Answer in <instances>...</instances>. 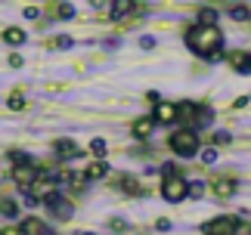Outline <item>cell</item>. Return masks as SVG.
Segmentation results:
<instances>
[{"mask_svg":"<svg viewBox=\"0 0 251 235\" xmlns=\"http://www.w3.org/2000/svg\"><path fill=\"white\" fill-rule=\"evenodd\" d=\"M186 44L192 53L205 56L208 62H217L220 56H224V34H220L217 25H192L186 31Z\"/></svg>","mask_w":251,"mask_h":235,"instance_id":"cell-1","label":"cell"},{"mask_svg":"<svg viewBox=\"0 0 251 235\" xmlns=\"http://www.w3.org/2000/svg\"><path fill=\"white\" fill-rule=\"evenodd\" d=\"M171 149L177 152L180 158H192V155H199V133L189 130V127L171 133Z\"/></svg>","mask_w":251,"mask_h":235,"instance_id":"cell-2","label":"cell"},{"mask_svg":"<svg viewBox=\"0 0 251 235\" xmlns=\"http://www.w3.org/2000/svg\"><path fill=\"white\" fill-rule=\"evenodd\" d=\"M161 195H165V201L177 204V201H183V198L189 195V183L183 180L180 173H174V176H165V183H161Z\"/></svg>","mask_w":251,"mask_h":235,"instance_id":"cell-3","label":"cell"},{"mask_svg":"<svg viewBox=\"0 0 251 235\" xmlns=\"http://www.w3.org/2000/svg\"><path fill=\"white\" fill-rule=\"evenodd\" d=\"M37 173H41V167H34V161L31 164H16L13 167V180L19 189H25V192H31V186L37 180Z\"/></svg>","mask_w":251,"mask_h":235,"instance_id":"cell-4","label":"cell"},{"mask_svg":"<svg viewBox=\"0 0 251 235\" xmlns=\"http://www.w3.org/2000/svg\"><path fill=\"white\" fill-rule=\"evenodd\" d=\"M44 204L50 208L59 220H72V213H75V208H72V201H65L62 198V192H53V195H47L44 198Z\"/></svg>","mask_w":251,"mask_h":235,"instance_id":"cell-5","label":"cell"},{"mask_svg":"<svg viewBox=\"0 0 251 235\" xmlns=\"http://www.w3.org/2000/svg\"><path fill=\"white\" fill-rule=\"evenodd\" d=\"M236 229H239L236 217H217V220H211L201 232L205 235H236Z\"/></svg>","mask_w":251,"mask_h":235,"instance_id":"cell-6","label":"cell"},{"mask_svg":"<svg viewBox=\"0 0 251 235\" xmlns=\"http://www.w3.org/2000/svg\"><path fill=\"white\" fill-rule=\"evenodd\" d=\"M53 152H56V158H59V161H72V158H78V155H81V145L72 142V140H56L53 142Z\"/></svg>","mask_w":251,"mask_h":235,"instance_id":"cell-7","label":"cell"},{"mask_svg":"<svg viewBox=\"0 0 251 235\" xmlns=\"http://www.w3.org/2000/svg\"><path fill=\"white\" fill-rule=\"evenodd\" d=\"M19 232L22 235H53V229L47 226V223H41L37 217H25L22 226H19Z\"/></svg>","mask_w":251,"mask_h":235,"instance_id":"cell-8","label":"cell"},{"mask_svg":"<svg viewBox=\"0 0 251 235\" xmlns=\"http://www.w3.org/2000/svg\"><path fill=\"white\" fill-rule=\"evenodd\" d=\"M229 68H236L239 74H248L251 71V53H242V50L229 53Z\"/></svg>","mask_w":251,"mask_h":235,"instance_id":"cell-9","label":"cell"},{"mask_svg":"<svg viewBox=\"0 0 251 235\" xmlns=\"http://www.w3.org/2000/svg\"><path fill=\"white\" fill-rule=\"evenodd\" d=\"M152 127H155V118H137V121L130 124V133L137 136V140H146L152 133Z\"/></svg>","mask_w":251,"mask_h":235,"instance_id":"cell-10","label":"cell"},{"mask_svg":"<svg viewBox=\"0 0 251 235\" xmlns=\"http://www.w3.org/2000/svg\"><path fill=\"white\" fill-rule=\"evenodd\" d=\"M155 121H161V124H171V121H177V105H171V102H158L155 105Z\"/></svg>","mask_w":251,"mask_h":235,"instance_id":"cell-11","label":"cell"},{"mask_svg":"<svg viewBox=\"0 0 251 235\" xmlns=\"http://www.w3.org/2000/svg\"><path fill=\"white\" fill-rule=\"evenodd\" d=\"M105 173H109V164H105V161H93L90 167H84V180L96 183V180H105Z\"/></svg>","mask_w":251,"mask_h":235,"instance_id":"cell-12","label":"cell"},{"mask_svg":"<svg viewBox=\"0 0 251 235\" xmlns=\"http://www.w3.org/2000/svg\"><path fill=\"white\" fill-rule=\"evenodd\" d=\"M211 192H217L220 198H229V195L236 192V183H233V180H226V176H220V180L211 183Z\"/></svg>","mask_w":251,"mask_h":235,"instance_id":"cell-13","label":"cell"},{"mask_svg":"<svg viewBox=\"0 0 251 235\" xmlns=\"http://www.w3.org/2000/svg\"><path fill=\"white\" fill-rule=\"evenodd\" d=\"M177 115H183V121H192V124H196V121H199V105L180 102V105H177Z\"/></svg>","mask_w":251,"mask_h":235,"instance_id":"cell-14","label":"cell"},{"mask_svg":"<svg viewBox=\"0 0 251 235\" xmlns=\"http://www.w3.org/2000/svg\"><path fill=\"white\" fill-rule=\"evenodd\" d=\"M3 41L9 47H19V44H25V31H22V28H6V31H3Z\"/></svg>","mask_w":251,"mask_h":235,"instance_id":"cell-15","label":"cell"},{"mask_svg":"<svg viewBox=\"0 0 251 235\" xmlns=\"http://www.w3.org/2000/svg\"><path fill=\"white\" fill-rule=\"evenodd\" d=\"M130 9H133V6L127 3V0H118V3L112 6V16H109V19H112V22H121V19L130 13Z\"/></svg>","mask_w":251,"mask_h":235,"instance_id":"cell-16","label":"cell"},{"mask_svg":"<svg viewBox=\"0 0 251 235\" xmlns=\"http://www.w3.org/2000/svg\"><path fill=\"white\" fill-rule=\"evenodd\" d=\"M229 19H236V22H248V19H251V9L242 6V3H236V6H229Z\"/></svg>","mask_w":251,"mask_h":235,"instance_id":"cell-17","label":"cell"},{"mask_svg":"<svg viewBox=\"0 0 251 235\" xmlns=\"http://www.w3.org/2000/svg\"><path fill=\"white\" fill-rule=\"evenodd\" d=\"M105 149H109V145H105V140H102V136H96V140H90V152L96 155V158H105Z\"/></svg>","mask_w":251,"mask_h":235,"instance_id":"cell-18","label":"cell"},{"mask_svg":"<svg viewBox=\"0 0 251 235\" xmlns=\"http://www.w3.org/2000/svg\"><path fill=\"white\" fill-rule=\"evenodd\" d=\"M56 16H59L62 22H69V19H75V6L72 3H59L56 6Z\"/></svg>","mask_w":251,"mask_h":235,"instance_id":"cell-19","label":"cell"},{"mask_svg":"<svg viewBox=\"0 0 251 235\" xmlns=\"http://www.w3.org/2000/svg\"><path fill=\"white\" fill-rule=\"evenodd\" d=\"M214 121V109H211V105H201L199 109V121L196 124H211Z\"/></svg>","mask_w":251,"mask_h":235,"instance_id":"cell-20","label":"cell"},{"mask_svg":"<svg viewBox=\"0 0 251 235\" xmlns=\"http://www.w3.org/2000/svg\"><path fill=\"white\" fill-rule=\"evenodd\" d=\"M0 213H3V217H16V201L3 198V201H0Z\"/></svg>","mask_w":251,"mask_h":235,"instance_id":"cell-21","label":"cell"},{"mask_svg":"<svg viewBox=\"0 0 251 235\" xmlns=\"http://www.w3.org/2000/svg\"><path fill=\"white\" fill-rule=\"evenodd\" d=\"M6 105H9V109H13V112H19V109H22V105H25V96L13 93V96H9V99H6Z\"/></svg>","mask_w":251,"mask_h":235,"instance_id":"cell-22","label":"cell"},{"mask_svg":"<svg viewBox=\"0 0 251 235\" xmlns=\"http://www.w3.org/2000/svg\"><path fill=\"white\" fill-rule=\"evenodd\" d=\"M199 19H201V25H214L217 22V13H214V9H201Z\"/></svg>","mask_w":251,"mask_h":235,"instance_id":"cell-23","label":"cell"},{"mask_svg":"<svg viewBox=\"0 0 251 235\" xmlns=\"http://www.w3.org/2000/svg\"><path fill=\"white\" fill-rule=\"evenodd\" d=\"M189 195L192 198H205V183H189Z\"/></svg>","mask_w":251,"mask_h":235,"instance_id":"cell-24","label":"cell"},{"mask_svg":"<svg viewBox=\"0 0 251 235\" xmlns=\"http://www.w3.org/2000/svg\"><path fill=\"white\" fill-rule=\"evenodd\" d=\"M53 44H56V50H69V47H72L75 41H72V37H69V34H59V37H56V41H53Z\"/></svg>","mask_w":251,"mask_h":235,"instance_id":"cell-25","label":"cell"},{"mask_svg":"<svg viewBox=\"0 0 251 235\" xmlns=\"http://www.w3.org/2000/svg\"><path fill=\"white\" fill-rule=\"evenodd\" d=\"M121 189H127L130 195H137V180H130V176H124V180H121Z\"/></svg>","mask_w":251,"mask_h":235,"instance_id":"cell-26","label":"cell"},{"mask_svg":"<svg viewBox=\"0 0 251 235\" xmlns=\"http://www.w3.org/2000/svg\"><path fill=\"white\" fill-rule=\"evenodd\" d=\"M201 161H205V164H214L217 161V149H205V152H201Z\"/></svg>","mask_w":251,"mask_h":235,"instance_id":"cell-27","label":"cell"},{"mask_svg":"<svg viewBox=\"0 0 251 235\" xmlns=\"http://www.w3.org/2000/svg\"><path fill=\"white\" fill-rule=\"evenodd\" d=\"M109 229H112V232H124V229H127V223H124V220H112Z\"/></svg>","mask_w":251,"mask_h":235,"instance_id":"cell-28","label":"cell"},{"mask_svg":"<svg viewBox=\"0 0 251 235\" xmlns=\"http://www.w3.org/2000/svg\"><path fill=\"white\" fill-rule=\"evenodd\" d=\"M214 142H217V145L229 142V133H226V130H217V133H214Z\"/></svg>","mask_w":251,"mask_h":235,"instance_id":"cell-29","label":"cell"},{"mask_svg":"<svg viewBox=\"0 0 251 235\" xmlns=\"http://www.w3.org/2000/svg\"><path fill=\"white\" fill-rule=\"evenodd\" d=\"M140 47H143V50H152V47H155V37H140Z\"/></svg>","mask_w":251,"mask_h":235,"instance_id":"cell-30","label":"cell"},{"mask_svg":"<svg viewBox=\"0 0 251 235\" xmlns=\"http://www.w3.org/2000/svg\"><path fill=\"white\" fill-rule=\"evenodd\" d=\"M25 204H28V208H37V204H41V198H37V195H31V192H25Z\"/></svg>","mask_w":251,"mask_h":235,"instance_id":"cell-31","label":"cell"},{"mask_svg":"<svg viewBox=\"0 0 251 235\" xmlns=\"http://www.w3.org/2000/svg\"><path fill=\"white\" fill-rule=\"evenodd\" d=\"M19 65H22V56L13 53V56H9V68H19Z\"/></svg>","mask_w":251,"mask_h":235,"instance_id":"cell-32","label":"cell"},{"mask_svg":"<svg viewBox=\"0 0 251 235\" xmlns=\"http://www.w3.org/2000/svg\"><path fill=\"white\" fill-rule=\"evenodd\" d=\"M155 229H158V232H168V229H171V220H158Z\"/></svg>","mask_w":251,"mask_h":235,"instance_id":"cell-33","label":"cell"},{"mask_svg":"<svg viewBox=\"0 0 251 235\" xmlns=\"http://www.w3.org/2000/svg\"><path fill=\"white\" fill-rule=\"evenodd\" d=\"M25 19H37V6H28L25 9Z\"/></svg>","mask_w":251,"mask_h":235,"instance_id":"cell-34","label":"cell"},{"mask_svg":"<svg viewBox=\"0 0 251 235\" xmlns=\"http://www.w3.org/2000/svg\"><path fill=\"white\" fill-rule=\"evenodd\" d=\"M0 235H22V232H19V229H3Z\"/></svg>","mask_w":251,"mask_h":235,"instance_id":"cell-35","label":"cell"},{"mask_svg":"<svg viewBox=\"0 0 251 235\" xmlns=\"http://www.w3.org/2000/svg\"><path fill=\"white\" fill-rule=\"evenodd\" d=\"M81 235H93V232H81Z\"/></svg>","mask_w":251,"mask_h":235,"instance_id":"cell-36","label":"cell"}]
</instances>
